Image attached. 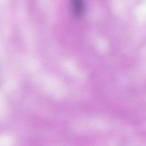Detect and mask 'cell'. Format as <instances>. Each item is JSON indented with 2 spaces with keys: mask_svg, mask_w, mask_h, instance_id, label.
<instances>
[{
  "mask_svg": "<svg viewBox=\"0 0 146 146\" xmlns=\"http://www.w3.org/2000/svg\"><path fill=\"white\" fill-rule=\"evenodd\" d=\"M72 1L74 4V9H75L74 11L80 14L83 11V1L82 0H72Z\"/></svg>",
  "mask_w": 146,
  "mask_h": 146,
  "instance_id": "6da1fadb",
  "label": "cell"
}]
</instances>
